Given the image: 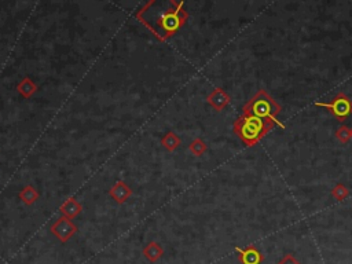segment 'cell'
<instances>
[{
    "label": "cell",
    "mask_w": 352,
    "mask_h": 264,
    "mask_svg": "<svg viewBox=\"0 0 352 264\" xmlns=\"http://www.w3.org/2000/svg\"><path fill=\"white\" fill-rule=\"evenodd\" d=\"M17 88H18L19 94L22 95L24 98H30L36 92V90H38V85L34 84L33 80L30 77H24Z\"/></svg>",
    "instance_id": "11"
},
{
    "label": "cell",
    "mask_w": 352,
    "mask_h": 264,
    "mask_svg": "<svg viewBox=\"0 0 352 264\" xmlns=\"http://www.w3.org/2000/svg\"><path fill=\"white\" fill-rule=\"evenodd\" d=\"M179 11H181V10H175V11L167 13V14L162 17L161 25L162 28L165 29L167 32H173V30H176V29L183 24V21H182L181 17H179Z\"/></svg>",
    "instance_id": "8"
},
{
    "label": "cell",
    "mask_w": 352,
    "mask_h": 264,
    "mask_svg": "<svg viewBox=\"0 0 352 264\" xmlns=\"http://www.w3.org/2000/svg\"><path fill=\"white\" fill-rule=\"evenodd\" d=\"M281 113V106L276 104L275 99L271 98L264 90H260L253 96L245 106H243L242 114L245 116H255V117L263 118L275 123L282 129L285 125L278 120V114Z\"/></svg>",
    "instance_id": "2"
},
{
    "label": "cell",
    "mask_w": 352,
    "mask_h": 264,
    "mask_svg": "<svg viewBox=\"0 0 352 264\" xmlns=\"http://www.w3.org/2000/svg\"><path fill=\"white\" fill-rule=\"evenodd\" d=\"M239 253V260L242 264H260L263 260L262 253L255 248V246H249L247 249H235Z\"/></svg>",
    "instance_id": "6"
},
{
    "label": "cell",
    "mask_w": 352,
    "mask_h": 264,
    "mask_svg": "<svg viewBox=\"0 0 352 264\" xmlns=\"http://www.w3.org/2000/svg\"><path fill=\"white\" fill-rule=\"evenodd\" d=\"M336 137H337V139L340 142L347 143V142L352 138V129H349V128H347V127L338 128L337 132H336Z\"/></svg>",
    "instance_id": "15"
},
{
    "label": "cell",
    "mask_w": 352,
    "mask_h": 264,
    "mask_svg": "<svg viewBox=\"0 0 352 264\" xmlns=\"http://www.w3.org/2000/svg\"><path fill=\"white\" fill-rule=\"evenodd\" d=\"M143 255H145V257H146L149 261L156 263V261H157L158 259H161L162 255H164V249L158 245L157 242L152 241V242H149V245H146V248L143 249Z\"/></svg>",
    "instance_id": "10"
},
{
    "label": "cell",
    "mask_w": 352,
    "mask_h": 264,
    "mask_svg": "<svg viewBox=\"0 0 352 264\" xmlns=\"http://www.w3.org/2000/svg\"><path fill=\"white\" fill-rule=\"evenodd\" d=\"M315 106L328 109L329 112L334 114L338 120H345L352 114V99L348 98L345 94L336 95L329 104L324 102H315Z\"/></svg>",
    "instance_id": "3"
},
{
    "label": "cell",
    "mask_w": 352,
    "mask_h": 264,
    "mask_svg": "<svg viewBox=\"0 0 352 264\" xmlns=\"http://www.w3.org/2000/svg\"><path fill=\"white\" fill-rule=\"evenodd\" d=\"M109 194L110 197L113 198L117 204H124L127 203V200L132 195V190H131V187H129L128 184L124 183L123 180H119V182L109 190Z\"/></svg>",
    "instance_id": "5"
},
{
    "label": "cell",
    "mask_w": 352,
    "mask_h": 264,
    "mask_svg": "<svg viewBox=\"0 0 352 264\" xmlns=\"http://www.w3.org/2000/svg\"><path fill=\"white\" fill-rule=\"evenodd\" d=\"M51 233L61 241L62 244H66L67 241L77 233V227L71 219L62 216L51 226Z\"/></svg>",
    "instance_id": "4"
},
{
    "label": "cell",
    "mask_w": 352,
    "mask_h": 264,
    "mask_svg": "<svg viewBox=\"0 0 352 264\" xmlns=\"http://www.w3.org/2000/svg\"><path fill=\"white\" fill-rule=\"evenodd\" d=\"M161 145L168 151H175L178 149V146L181 145V139H179V137L176 135L175 132H167L165 137L161 139Z\"/></svg>",
    "instance_id": "13"
},
{
    "label": "cell",
    "mask_w": 352,
    "mask_h": 264,
    "mask_svg": "<svg viewBox=\"0 0 352 264\" xmlns=\"http://www.w3.org/2000/svg\"><path fill=\"white\" fill-rule=\"evenodd\" d=\"M332 194H333V197L336 198V200H344V198L348 195V190L343 184H337V186L334 187L333 191H332Z\"/></svg>",
    "instance_id": "16"
},
{
    "label": "cell",
    "mask_w": 352,
    "mask_h": 264,
    "mask_svg": "<svg viewBox=\"0 0 352 264\" xmlns=\"http://www.w3.org/2000/svg\"><path fill=\"white\" fill-rule=\"evenodd\" d=\"M189 149H190V151L194 154V156L200 157L204 154L205 151H206V145H205V142L202 141V139L197 138V139H194V141L191 142Z\"/></svg>",
    "instance_id": "14"
},
{
    "label": "cell",
    "mask_w": 352,
    "mask_h": 264,
    "mask_svg": "<svg viewBox=\"0 0 352 264\" xmlns=\"http://www.w3.org/2000/svg\"><path fill=\"white\" fill-rule=\"evenodd\" d=\"M279 264H300L297 260H295L292 256H286V257H284V259L279 261Z\"/></svg>",
    "instance_id": "17"
},
{
    "label": "cell",
    "mask_w": 352,
    "mask_h": 264,
    "mask_svg": "<svg viewBox=\"0 0 352 264\" xmlns=\"http://www.w3.org/2000/svg\"><path fill=\"white\" fill-rule=\"evenodd\" d=\"M275 123L268 120L242 114L234 123V132L239 137L242 143H245V146H255L272 128H275Z\"/></svg>",
    "instance_id": "1"
},
{
    "label": "cell",
    "mask_w": 352,
    "mask_h": 264,
    "mask_svg": "<svg viewBox=\"0 0 352 264\" xmlns=\"http://www.w3.org/2000/svg\"><path fill=\"white\" fill-rule=\"evenodd\" d=\"M19 198L22 200V203L25 205H33L39 198V193L36 191L33 186H26L24 189L19 191Z\"/></svg>",
    "instance_id": "12"
},
{
    "label": "cell",
    "mask_w": 352,
    "mask_h": 264,
    "mask_svg": "<svg viewBox=\"0 0 352 264\" xmlns=\"http://www.w3.org/2000/svg\"><path fill=\"white\" fill-rule=\"evenodd\" d=\"M230 102V96L223 90L216 88L212 94L208 96V104H210L216 110H222L224 109Z\"/></svg>",
    "instance_id": "9"
},
{
    "label": "cell",
    "mask_w": 352,
    "mask_h": 264,
    "mask_svg": "<svg viewBox=\"0 0 352 264\" xmlns=\"http://www.w3.org/2000/svg\"><path fill=\"white\" fill-rule=\"evenodd\" d=\"M59 211H61L63 215H65V217H67V219H75V217L79 215V213L83 211V207H81V204L77 201L76 198H67L65 203L62 204L61 208H59Z\"/></svg>",
    "instance_id": "7"
}]
</instances>
